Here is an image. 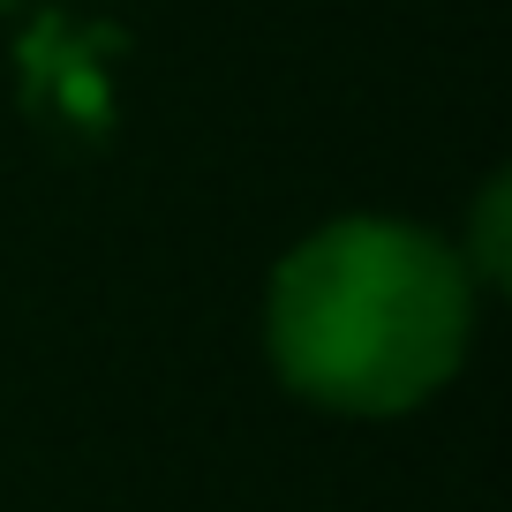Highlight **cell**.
Masks as SVG:
<instances>
[{
    "label": "cell",
    "instance_id": "obj_1",
    "mask_svg": "<svg viewBox=\"0 0 512 512\" xmlns=\"http://www.w3.org/2000/svg\"><path fill=\"white\" fill-rule=\"evenodd\" d=\"M460 324V272L392 226H332L272 294V347L287 377L362 415L422 400L460 354Z\"/></svg>",
    "mask_w": 512,
    "mask_h": 512
}]
</instances>
